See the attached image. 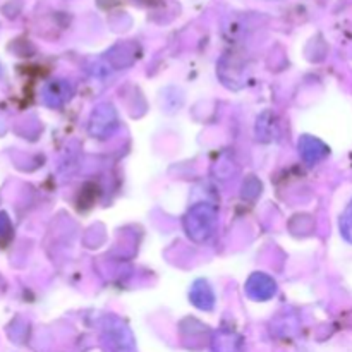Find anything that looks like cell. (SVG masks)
<instances>
[{
	"label": "cell",
	"instance_id": "8992f818",
	"mask_svg": "<svg viewBox=\"0 0 352 352\" xmlns=\"http://www.w3.org/2000/svg\"><path fill=\"white\" fill-rule=\"evenodd\" d=\"M189 299L196 308L203 309V311H210L215 306V292L206 280H196L192 284Z\"/></svg>",
	"mask_w": 352,
	"mask_h": 352
},
{
	"label": "cell",
	"instance_id": "7a4b0ae2",
	"mask_svg": "<svg viewBox=\"0 0 352 352\" xmlns=\"http://www.w3.org/2000/svg\"><path fill=\"white\" fill-rule=\"evenodd\" d=\"M103 337L112 352H136V340L133 332L122 320L110 316L103 323Z\"/></svg>",
	"mask_w": 352,
	"mask_h": 352
},
{
	"label": "cell",
	"instance_id": "ba28073f",
	"mask_svg": "<svg viewBox=\"0 0 352 352\" xmlns=\"http://www.w3.org/2000/svg\"><path fill=\"white\" fill-rule=\"evenodd\" d=\"M212 352H244V342L237 333L220 330L212 340Z\"/></svg>",
	"mask_w": 352,
	"mask_h": 352
},
{
	"label": "cell",
	"instance_id": "3957f363",
	"mask_svg": "<svg viewBox=\"0 0 352 352\" xmlns=\"http://www.w3.org/2000/svg\"><path fill=\"white\" fill-rule=\"evenodd\" d=\"M117 126H119L117 110L110 103H100L93 110L91 119H89V134L91 136L105 140L117 129Z\"/></svg>",
	"mask_w": 352,
	"mask_h": 352
},
{
	"label": "cell",
	"instance_id": "5b68a950",
	"mask_svg": "<svg viewBox=\"0 0 352 352\" xmlns=\"http://www.w3.org/2000/svg\"><path fill=\"white\" fill-rule=\"evenodd\" d=\"M298 148L299 155H301L302 160L308 165L318 164L320 160H323L329 155V146L322 140H318L315 136H309V134H305V136L299 138Z\"/></svg>",
	"mask_w": 352,
	"mask_h": 352
},
{
	"label": "cell",
	"instance_id": "8fae6325",
	"mask_svg": "<svg viewBox=\"0 0 352 352\" xmlns=\"http://www.w3.org/2000/svg\"><path fill=\"white\" fill-rule=\"evenodd\" d=\"M10 236V223L7 215L0 213V239H7Z\"/></svg>",
	"mask_w": 352,
	"mask_h": 352
},
{
	"label": "cell",
	"instance_id": "9c48e42d",
	"mask_svg": "<svg viewBox=\"0 0 352 352\" xmlns=\"http://www.w3.org/2000/svg\"><path fill=\"white\" fill-rule=\"evenodd\" d=\"M275 134H277V122H274V120L267 122L265 116H261L258 119V138L263 141H272L275 138Z\"/></svg>",
	"mask_w": 352,
	"mask_h": 352
},
{
	"label": "cell",
	"instance_id": "30bf717a",
	"mask_svg": "<svg viewBox=\"0 0 352 352\" xmlns=\"http://www.w3.org/2000/svg\"><path fill=\"white\" fill-rule=\"evenodd\" d=\"M340 234H342L347 243L352 244V199L347 208L344 210L342 217H340Z\"/></svg>",
	"mask_w": 352,
	"mask_h": 352
},
{
	"label": "cell",
	"instance_id": "52a82bcc",
	"mask_svg": "<svg viewBox=\"0 0 352 352\" xmlns=\"http://www.w3.org/2000/svg\"><path fill=\"white\" fill-rule=\"evenodd\" d=\"M72 95V88L69 82L62 81V79H55V81L48 82L45 86V91H43V100L47 105L50 107H60L71 98Z\"/></svg>",
	"mask_w": 352,
	"mask_h": 352
},
{
	"label": "cell",
	"instance_id": "277c9868",
	"mask_svg": "<svg viewBox=\"0 0 352 352\" xmlns=\"http://www.w3.org/2000/svg\"><path fill=\"white\" fill-rule=\"evenodd\" d=\"M246 294L248 298L254 299V301H268L277 294V282L267 274H251L250 278L246 280Z\"/></svg>",
	"mask_w": 352,
	"mask_h": 352
},
{
	"label": "cell",
	"instance_id": "6da1fadb",
	"mask_svg": "<svg viewBox=\"0 0 352 352\" xmlns=\"http://www.w3.org/2000/svg\"><path fill=\"white\" fill-rule=\"evenodd\" d=\"M217 229V210L208 203H198L191 206L184 217V230L189 239L203 244L213 236Z\"/></svg>",
	"mask_w": 352,
	"mask_h": 352
}]
</instances>
